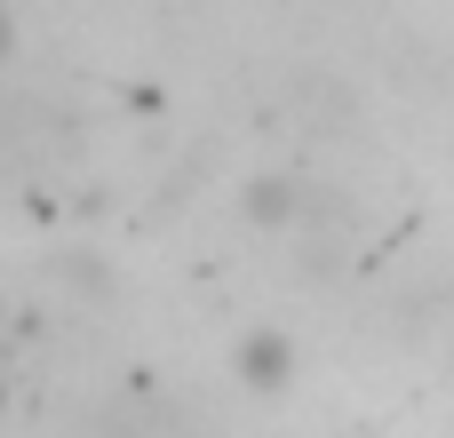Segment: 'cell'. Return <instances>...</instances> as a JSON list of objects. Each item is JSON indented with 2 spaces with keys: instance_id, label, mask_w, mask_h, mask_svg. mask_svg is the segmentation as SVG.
Wrapping results in <instances>:
<instances>
[{
  "instance_id": "obj_1",
  "label": "cell",
  "mask_w": 454,
  "mask_h": 438,
  "mask_svg": "<svg viewBox=\"0 0 454 438\" xmlns=\"http://www.w3.org/2000/svg\"><path fill=\"white\" fill-rule=\"evenodd\" d=\"M231 375H239L255 399H279V391L295 383V343H287L279 327H247L239 351H231Z\"/></svg>"
},
{
  "instance_id": "obj_2",
  "label": "cell",
  "mask_w": 454,
  "mask_h": 438,
  "mask_svg": "<svg viewBox=\"0 0 454 438\" xmlns=\"http://www.w3.org/2000/svg\"><path fill=\"white\" fill-rule=\"evenodd\" d=\"M239 207H247V223L279 231V223H295V207H303V184H295V176H247Z\"/></svg>"
},
{
  "instance_id": "obj_3",
  "label": "cell",
  "mask_w": 454,
  "mask_h": 438,
  "mask_svg": "<svg viewBox=\"0 0 454 438\" xmlns=\"http://www.w3.org/2000/svg\"><path fill=\"white\" fill-rule=\"evenodd\" d=\"M8 56H16V16H8V0H0V72H8Z\"/></svg>"
}]
</instances>
